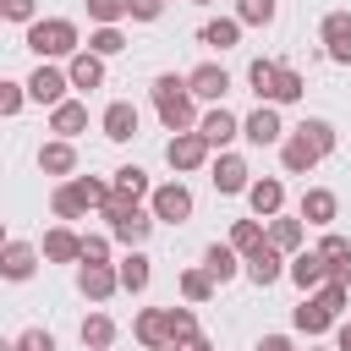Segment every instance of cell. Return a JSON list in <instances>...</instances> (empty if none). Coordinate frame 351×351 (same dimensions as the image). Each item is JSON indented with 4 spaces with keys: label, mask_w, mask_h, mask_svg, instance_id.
Listing matches in <instances>:
<instances>
[{
    "label": "cell",
    "mask_w": 351,
    "mask_h": 351,
    "mask_svg": "<svg viewBox=\"0 0 351 351\" xmlns=\"http://www.w3.org/2000/svg\"><path fill=\"white\" fill-rule=\"evenodd\" d=\"M329 148H335L329 121H302V126H296V137L285 143V170H307V165H318Z\"/></svg>",
    "instance_id": "obj_1"
},
{
    "label": "cell",
    "mask_w": 351,
    "mask_h": 351,
    "mask_svg": "<svg viewBox=\"0 0 351 351\" xmlns=\"http://www.w3.org/2000/svg\"><path fill=\"white\" fill-rule=\"evenodd\" d=\"M186 93H192V88L176 82V77H159V82H154V104H159V115H165L170 132H186V121H192V99H186Z\"/></svg>",
    "instance_id": "obj_2"
},
{
    "label": "cell",
    "mask_w": 351,
    "mask_h": 351,
    "mask_svg": "<svg viewBox=\"0 0 351 351\" xmlns=\"http://www.w3.org/2000/svg\"><path fill=\"white\" fill-rule=\"evenodd\" d=\"M77 44V27L71 22H60V16H49V22H33L27 27V49H38V55H66Z\"/></svg>",
    "instance_id": "obj_3"
},
{
    "label": "cell",
    "mask_w": 351,
    "mask_h": 351,
    "mask_svg": "<svg viewBox=\"0 0 351 351\" xmlns=\"http://www.w3.org/2000/svg\"><path fill=\"white\" fill-rule=\"evenodd\" d=\"M170 165L176 170H192V165H203V154H208V137L203 132H181V137H170Z\"/></svg>",
    "instance_id": "obj_4"
},
{
    "label": "cell",
    "mask_w": 351,
    "mask_h": 351,
    "mask_svg": "<svg viewBox=\"0 0 351 351\" xmlns=\"http://www.w3.org/2000/svg\"><path fill=\"white\" fill-rule=\"evenodd\" d=\"M186 214H192V192H186V186H159V192H154V219H170V225H176V219H186Z\"/></svg>",
    "instance_id": "obj_5"
},
{
    "label": "cell",
    "mask_w": 351,
    "mask_h": 351,
    "mask_svg": "<svg viewBox=\"0 0 351 351\" xmlns=\"http://www.w3.org/2000/svg\"><path fill=\"white\" fill-rule=\"evenodd\" d=\"M324 44H329L335 60H351V16H346V11L324 16Z\"/></svg>",
    "instance_id": "obj_6"
},
{
    "label": "cell",
    "mask_w": 351,
    "mask_h": 351,
    "mask_svg": "<svg viewBox=\"0 0 351 351\" xmlns=\"http://www.w3.org/2000/svg\"><path fill=\"white\" fill-rule=\"evenodd\" d=\"M186 88H192L197 99H219V93L230 88V77H225V66H197V71L186 77Z\"/></svg>",
    "instance_id": "obj_7"
},
{
    "label": "cell",
    "mask_w": 351,
    "mask_h": 351,
    "mask_svg": "<svg viewBox=\"0 0 351 351\" xmlns=\"http://www.w3.org/2000/svg\"><path fill=\"white\" fill-rule=\"evenodd\" d=\"M27 93H33L38 104H60V93H66V77H60L55 66H38V71H33V82H27Z\"/></svg>",
    "instance_id": "obj_8"
},
{
    "label": "cell",
    "mask_w": 351,
    "mask_h": 351,
    "mask_svg": "<svg viewBox=\"0 0 351 351\" xmlns=\"http://www.w3.org/2000/svg\"><path fill=\"white\" fill-rule=\"evenodd\" d=\"M324 274H329V258H324V252H302V258L291 263V280H296L302 291H313V285H324Z\"/></svg>",
    "instance_id": "obj_9"
},
{
    "label": "cell",
    "mask_w": 351,
    "mask_h": 351,
    "mask_svg": "<svg viewBox=\"0 0 351 351\" xmlns=\"http://www.w3.org/2000/svg\"><path fill=\"white\" fill-rule=\"evenodd\" d=\"M115 285H121V269H104V263H88V269H82V296L104 302Z\"/></svg>",
    "instance_id": "obj_10"
},
{
    "label": "cell",
    "mask_w": 351,
    "mask_h": 351,
    "mask_svg": "<svg viewBox=\"0 0 351 351\" xmlns=\"http://www.w3.org/2000/svg\"><path fill=\"white\" fill-rule=\"evenodd\" d=\"M132 132H137V110H132V104H110V110H104V137L126 143Z\"/></svg>",
    "instance_id": "obj_11"
},
{
    "label": "cell",
    "mask_w": 351,
    "mask_h": 351,
    "mask_svg": "<svg viewBox=\"0 0 351 351\" xmlns=\"http://www.w3.org/2000/svg\"><path fill=\"white\" fill-rule=\"evenodd\" d=\"M214 186H219V192H241V186H247V165H241L236 154H225V159L214 165Z\"/></svg>",
    "instance_id": "obj_12"
},
{
    "label": "cell",
    "mask_w": 351,
    "mask_h": 351,
    "mask_svg": "<svg viewBox=\"0 0 351 351\" xmlns=\"http://www.w3.org/2000/svg\"><path fill=\"white\" fill-rule=\"evenodd\" d=\"M247 274H252L258 285H274V280H280V247H258L252 263H247Z\"/></svg>",
    "instance_id": "obj_13"
},
{
    "label": "cell",
    "mask_w": 351,
    "mask_h": 351,
    "mask_svg": "<svg viewBox=\"0 0 351 351\" xmlns=\"http://www.w3.org/2000/svg\"><path fill=\"white\" fill-rule=\"evenodd\" d=\"M252 143H280V115L274 110H258V115H247V126H241Z\"/></svg>",
    "instance_id": "obj_14"
},
{
    "label": "cell",
    "mask_w": 351,
    "mask_h": 351,
    "mask_svg": "<svg viewBox=\"0 0 351 351\" xmlns=\"http://www.w3.org/2000/svg\"><path fill=\"white\" fill-rule=\"evenodd\" d=\"M38 165H44L49 176H66V170L77 165V154H71V143H44V148H38Z\"/></svg>",
    "instance_id": "obj_15"
},
{
    "label": "cell",
    "mask_w": 351,
    "mask_h": 351,
    "mask_svg": "<svg viewBox=\"0 0 351 351\" xmlns=\"http://www.w3.org/2000/svg\"><path fill=\"white\" fill-rule=\"evenodd\" d=\"M197 132H203L208 143H230V137H236V115H230V110H214V115H203Z\"/></svg>",
    "instance_id": "obj_16"
},
{
    "label": "cell",
    "mask_w": 351,
    "mask_h": 351,
    "mask_svg": "<svg viewBox=\"0 0 351 351\" xmlns=\"http://www.w3.org/2000/svg\"><path fill=\"white\" fill-rule=\"evenodd\" d=\"M44 258H60V263H66V258H82V241H77L71 230H49V236H44Z\"/></svg>",
    "instance_id": "obj_17"
},
{
    "label": "cell",
    "mask_w": 351,
    "mask_h": 351,
    "mask_svg": "<svg viewBox=\"0 0 351 351\" xmlns=\"http://www.w3.org/2000/svg\"><path fill=\"white\" fill-rule=\"evenodd\" d=\"M71 82H77V88H99V82H104L99 55H77V60H71Z\"/></svg>",
    "instance_id": "obj_18"
},
{
    "label": "cell",
    "mask_w": 351,
    "mask_h": 351,
    "mask_svg": "<svg viewBox=\"0 0 351 351\" xmlns=\"http://www.w3.org/2000/svg\"><path fill=\"white\" fill-rule=\"evenodd\" d=\"M247 77H252V93H258V99H274V82H280V66H274V60H252Z\"/></svg>",
    "instance_id": "obj_19"
},
{
    "label": "cell",
    "mask_w": 351,
    "mask_h": 351,
    "mask_svg": "<svg viewBox=\"0 0 351 351\" xmlns=\"http://www.w3.org/2000/svg\"><path fill=\"white\" fill-rule=\"evenodd\" d=\"M5 274H11V280H27V274H33V247H27V241H11V247H5Z\"/></svg>",
    "instance_id": "obj_20"
},
{
    "label": "cell",
    "mask_w": 351,
    "mask_h": 351,
    "mask_svg": "<svg viewBox=\"0 0 351 351\" xmlns=\"http://www.w3.org/2000/svg\"><path fill=\"white\" fill-rule=\"evenodd\" d=\"M329 318H335V313H329L324 302H302V307H296V329H307V335L329 329Z\"/></svg>",
    "instance_id": "obj_21"
},
{
    "label": "cell",
    "mask_w": 351,
    "mask_h": 351,
    "mask_svg": "<svg viewBox=\"0 0 351 351\" xmlns=\"http://www.w3.org/2000/svg\"><path fill=\"white\" fill-rule=\"evenodd\" d=\"M110 340H115V324H110L104 313H93V318L82 324V346H93V351H104Z\"/></svg>",
    "instance_id": "obj_22"
},
{
    "label": "cell",
    "mask_w": 351,
    "mask_h": 351,
    "mask_svg": "<svg viewBox=\"0 0 351 351\" xmlns=\"http://www.w3.org/2000/svg\"><path fill=\"white\" fill-rule=\"evenodd\" d=\"M115 192H121V197H132V203H137V197H143V192H148V176H143V170H137V165H126V170H115Z\"/></svg>",
    "instance_id": "obj_23"
},
{
    "label": "cell",
    "mask_w": 351,
    "mask_h": 351,
    "mask_svg": "<svg viewBox=\"0 0 351 351\" xmlns=\"http://www.w3.org/2000/svg\"><path fill=\"white\" fill-rule=\"evenodd\" d=\"M302 214H307L313 225H329V219H335V197H329V192H307V197H302Z\"/></svg>",
    "instance_id": "obj_24"
},
{
    "label": "cell",
    "mask_w": 351,
    "mask_h": 351,
    "mask_svg": "<svg viewBox=\"0 0 351 351\" xmlns=\"http://www.w3.org/2000/svg\"><path fill=\"white\" fill-rule=\"evenodd\" d=\"M82 126H88V110H82V104H55V132L71 137V132H82Z\"/></svg>",
    "instance_id": "obj_25"
},
{
    "label": "cell",
    "mask_w": 351,
    "mask_h": 351,
    "mask_svg": "<svg viewBox=\"0 0 351 351\" xmlns=\"http://www.w3.org/2000/svg\"><path fill=\"white\" fill-rule=\"evenodd\" d=\"M247 197H252V208H258V214H274V208H280V197H285V192H280V181H258V186H252V192H247Z\"/></svg>",
    "instance_id": "obj_26"
},
{
    "label": "cell",
    "mask_w": 351,
    "mask_h": 351,
    "mask_svg": "<svg viewBox=\"0 0 351 351\" xmlns=\"http://www.w3.org/2000/svg\"><path fill=\"white\" fill-rule=\"evenodd\" d=\"M203 263H208V280H219V285L236 274V258H230V247H208V258H203Z\"/></svg>",
    "instance_id": "obj_27"
},
{
    "label": "cell",
    "mask_w": 351,
    "mask_h": 351,
    "mask_svg": "<svg viewBox=\"0 0 351 351\" xmlns=\"http://www.w3.org/2000/svg\"><path fill=\"white\" fill-rule=\"evenodd\" d=\"M137 335H143L148 346H159V340H170V313H143V324H137Z\"/></svg>",
    "instance_id": "obj_28"
},
{
    "label": "cell",
    "mask_w": 351,
    "mask_h": 351,
    "mask_svg": "<svg viewBox=\"0 0 351 351\" xmlns=\"http://www.w3.org/2000/svg\"><path fill=\"white\" fill-rule=\"evenodd\" d=\"M88 16H93V22H104V27H110V22H115V16H132V0H88Z\"/></svg>",
    "instance_id": "obj_29"
},
{
    "label": "cell",
    "mask_w": 351,
    "mask_h": 351,
    "mask_svg": "<svg viewBox=\"0 0 351 351\" xmlns=\"http://www.w3.org/2000/svg\"><path fill=\"white\" fill-rule=\"evenodd\" d=\"M121 285H126V291H143V285H148V258L132 252V258L121 263Z\"/></svg>",
    "instance_id": "obj_30"
},
{
    "label": "cell",
    "mask_w": 351,
    "mask_h": 351,
    "mask_svg": "<svg viewBox=\"0 0 351 351\" xmlns=\"http://www.w3.org/2000/svg\"><path fill=\"white\" fill-rule=\"evenodd\" d=\"M236 33H241L236 22H208V27H203V44H214V49H230V44H236Z\"/></svg>",
    "instance_id": "obj_31"
},
{
    "label": "cell",
    "mask_w": 351,
    "mask_h": 351,
    "mask_svg": "<svg viewBox=\"0 0 351 351\" xmlns=\"http://www.w3.org/2000/svg\"><path fill=\"white\" fill-rule=\"evenodd\" d=\"M71 192L82 197V208H88V203H110V186H104V181H71Z\"/></svg>",
    "instance_id": "obj_32"
},
{
    "label": "cell",
    "mask_w": 351,
    "mask_h": 351,
    "mask_svg": "<svg viewBox=\"0 0 351 351\" xmlns=\"http://www.w3.org/2000/svg\"><path fill=\"white\" fill-rule=\"evenodd\" d=\"M230 241H236V247H241V252H258V247H263V230H258V225H252V219H241V225H236V236H230Z\"/></svg>",
    "instance_id": "obj_33"
},
{
    "label": "cell",
    "mask_w": 351,
    "mask_h": 351,
    "mask_svg": "<svg viewBox=\"0 0 351 351\" xmlns=\"http://www.w3.org/2000/svg\"><path fill=\"white\" fill-rule=\"evenodd\" d=\"M302 241V225L296 219H274V236H269V247H296Z\"/></svg>",
    "instance_id": "obj_34"
},
{
    "label": "cell",
    "mask_w": 351,
    "mask_h": 351,
    "mask_svg": "<svg viewBox=\"0 0 351 351\" xmlns=\"http://www.w3.org/2000/svg\"><path fill=\"white\" fill-rule=\"evenodd\" d=\"M296 93H302V77H296L291 66H280V82H274V99L285 104V99H296Z\"/></svg>",
    "instance_id": "obj_35"
},
{
    "label": "cell",
    "mask_w": 351,
    "mask_h": 351,
    "mask_svg": "<svg viewBox=\"0 0 351 351\" xmlns=\"http://www.w3.org/2000/svg\"><path fill=\"white\" fill-rule=\"evenodd\" d=\"M170 340H197V324H192V313H170Z\"/></svg>",
    "instance_id": "obj_36"
},
{
    "label": "cell",
    "mask_w": 351,
    "mask_h": 351,
    "mask_svg": "<svg viewBox=\"0 0 351 351\" xmlns=\"http://www.w3.org/2000/svg\"><path fill=\"white\" fill-rule=\"evenodd\" d=\"M241 22H274V0H241Z\"/></svg>",
    "instance_id": "obj_37"
},
{
    "label": "cell",
    "mask_w": 351,
    "mask_h": 351,
    "mask_svg": "<svg viewBox=\"0 0 351 351\" xmlns=\"http://www.w3.org/2000/svg\"><path fill=\"white\" fill-rule=\"evenodd\" d=\"M16 351H55V340L44 329H27V335H16Z\"/></svg>",
    "instance_id": "obj_38"
},
{
    "label": "cell",
    "mask_w": 351,
    "mask_h": 351,
    "mask_svg": "<svg viewBox=\"0 0 351 351\" xmlns=\"http://www.w3.org/2000/svg\"><path fill=\"white\" fill-rule=\"evenodd\" d=\"M115 49H121V33L115 27H99L93 33V55H115Z\"/></svg>",
    "instance_id": "obj_39"
},
{
    "label": "cell",
    "mask_w": 351,
    "mask_h": 351,
    "mask_svg": "<svg viewBox=\"0 0 351 351\" xmlns=\"http://www.w3.org/2000/svg\"><path fill=\"white\" fill-rule=\"evenodd\" d=\"M55 214H66V219H71V214H82V197H77L71 186H60V192H55Z\"/></svg>",
    "instance_id": "obj_40"
},
{
    "label": "cell",
    "mask_w": 351,
    "mask_h": 351,
    "mask_svg": "<svg viewBox=\"0 0 351 351\" xmlns=\"http://www.w3.org/2000/svg\"><path fill=\"white\" fill-rule=\"evenodd\" d=\"M0 110L11 115V110H22V82H5V93H0Z\"/></svg>",
    "instance_id": "obj_41"
},
{
    "label": "cell",
    "mask_w": 351,
    "mask_h": 351,
    "mask_svg": "<svg viewBox=\"0 0 351 351\" xmlns=\"http://www.w3.org/2000/svg\"><path fill=\"white\" fill-rule=\"evenodd\" d=\"M181 285H186V296H192V302H203V296H208V274H186Z\"/></svg>",
    "instance_id": "obj_42"
},
{
    "label": "cell",
    "mask_w": 351,
    "mask_h": 351,
    "mask_svg": "<svg viewBox=\"0 0 351 351\" xmlns=\"http://www.w3.org/2000/svg\"><path fill=\"white\" fill-rule=\"evenodd\" d=\"M104 252H110V247H104L99 236H88V241H82V258H88V263H104Z\"/></svg>",
    "instance_id": "obj_43"
},
{
    "label": "cell",
    "mask_w": 351,
    "mask_h": 351,
    "mask_svg": "<svg viewBox=\"0 0 351 351\" xmlns=\"http://www.w3.org/2000/svg\"><path fill=\"white\" fill-rule=\"evenodd\" d=\"M5 16H11V22H27V16H33V0H5Z\"/></svg>",
    "instance_id": "obj_44"
},
{
    "label": "cell",
    "mask_w": 351,
    "mask_h": 351,
    "mask_svg": "<svg viewBox=\"0 0 351 351\" xmlns=\"http://www.w3.org/2000/svg\"><path fill=\"white\" fill-rule=\"evenodd\" d=\"M132 16H137V22H154V16H159V0H132Z\"/></svg>",
    "instance_id": "obj_45"
},
{
    "label": "cell",
    "mask_w": 351,
    "mask_h": 351,
    "mask_svg": "<svg viewBox=\"0 0 351 351\" xmlns=\"http://www.w3.org/2000/svg\"><path fill=\"white\" fill-rule=\"evenodd\" d=\"M258 351H291V346H285V335H269V340H263Z\"/></svg>",
    "instance_id": "obj_46"
},
{
    "label": "cell",
    "mask_w": 351,
    "mask_h": 351,
    "mask_svg": "<svg viewBox=\"0 0 351 351\" xmlns=\"http://www.w3.org/2000/svg\"><path fill=\"white\" fill-rule=\"evenodd\" d=\"M340 351H351V324H346V329H340Z\"/></svg>",
    "instance_id": "obj_47"
},
{
    "label": "cell",
    "mask_w": 351,
    "mask_h": 351,
    "mask_svg": "<svg viewBox=\"0 0 351 351\" xmlns=\"http://www.w3.org/2000/svg\"><path fill=\"white\" fill-rule=\"evenodd\" d=\"M186 351H208V340H192V346H186Z\"/></svg>",
    "instance_id": "obj_48"
}]
</instances>
